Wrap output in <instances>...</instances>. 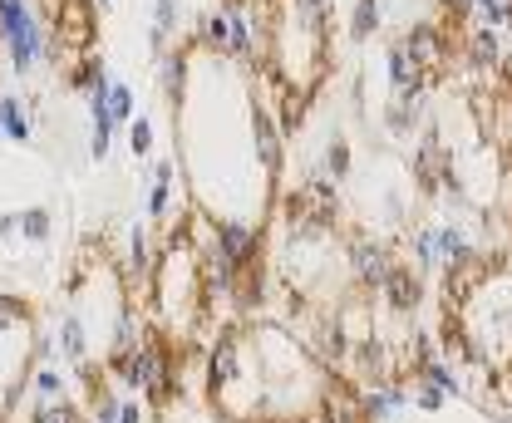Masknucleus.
Returning a JSON list of instances; mask_svg holds the SVG:
<instances>
[{"label": "nucleus", "instance_id": "obj_1", "mask_svg": "<svg viewBox=\"0 0 512 423\" xmlns=\"http://www.w3.org/2000/svg\"><path fill=\"white\" fill-rule=\"evenodd\" d=\"M266 79L281 94H296L311 104L330 69V20L306 15L296 0H276L271 25H266Z\"/></svg>", "mask_w": 512, "mask_h": 423}, {"label": "nucleus", "instance_id": "obj_2", "mask_svg": "<svg viewBox=\"0 0 512 423\" xmlns=\"http://www.w3.org/2000/svg\"><path fill=\"white\" fill-rule=\"evenodd\" d=\"M35 315L0 320V423L15 414L20 399H30V369H35Z\"/></svg>", "mask_w": 512, "mask_h": 423}, {"label": "nucleus", "instance_id": "obj_3", "mask_svg": "<svg viewBox=\"0 0 512 423\" xmlns=\"http://www.w3.org/2000/svg\"><path fill=\"white\" fill-rule=\"evenodd\" d=\"M0 45L15 74H30L50 55V20H40L30 0H0Z\"/></svg>", "mask_w": 512, "mask_h": 423}, {"label": "nucleus", "instance_id": "obj_4", "mask_svg": "<svg viewBox=\"0 0 512 423\" xmlns=\"http://www.w3.org/2000/svg\"><path fill=\"white\" fill-rule=\"evenodd\" d=\"M399 266V256L389 251V242H380L375 232H355L350 237V271H355V286L360 291H380L384 281H389V271Z\"/></svg>", "mask_w": 512, "mask_h": 423}, {"label": "nucleus", "instance_id": "obj_5", "mask_svg": "<svg viewBox=\"0 0 512 423\" xmlns=\"http://www.w3.org/2000/svg\"><path fill=\"white\" fill-rule=\"evenodd\" d=\"M399 45L414 55V64H419L429 79H439V74H444V64L453 60V35H448L439 20H414V25L399 35Z\"/></svg>", "mask_w": 512, "mask_h": 423}, {"label": "nucleus", "instance_id": "obj_6", "mask_svg": "<svg viewBox=\"0 0 512 423\" xmlns=\"http://www.w3.org/2000/svg\"><path fill=\"white\" fill-rule=\"evenodd\" d=\"M252 158L261 163V173L276 182L286 168V128L271 119V104L252 94Z\"/></svg>", "mask_w": 512, "mask_h": 423}, {"label": "nucleus", "instance_id": "obj_7", "mask_svg": "<svg viewBox=\"0 0 512 423\" xmlns=\"http://www.w3.org/2000/svg\"><path fill=\"white\" fill-rule=\"evenodd\" d=\"M375 296H380V301H389V310H394L399 320H409V315L419 310V301H424V276H419L409 261H399V266L389 271V281H384Z\"/></svg>", "mask_w": 512, "mask_h": 423}, {"label": "nucleus", "instance_id": "obj_8", "mask_svg": "<svg viewBox=\"0 0 512 423\" xmlns=\"http://www.w3.org/2000/svg\"><path fill=\"white\" fill-rule=\"evenodd\" d=\"M424 123H429V89L394 94V99L384 104V128H389L394 138H414Z\"/></svg>", "mask_w": 512, "mask_h": 423}, {"label": "nucleus", "instance_id": "obj_9", "mask_svg": "<svg viewBox=\"0 0 512 423\" xmlns=\"http://www.w3.org/2000/svg\"><path fill=\"white\" fill-rule=\"evenodd\" d=\"M458 50H463V60L473 69H503V60H508L503 55V30H493V25H468Z\"/></svg>", "mask_w": 512, "mask_h": 423}, {"label": "nucleus", "instance_id": "obj_10", "mask_svg": "<svg viewBox=\"0 0 512 423\" xmlns=\"http://www.w3.org/2000/svg\"><path fill=\"white\" fill-rule=\"evenodd\" d=\"M384 79H389V94H414V89H429L434 79L414 64V55L394 40L389 45V55H384Z\"/></svg>", "mask_w": 512, "mask_h": 423}, {"label": "nucleus", "instance_id": "obj_11", "mask_svg": "<svg viewBox=\"0 0 512 423\" xmlns=\"http://www.w3.org/2000/svg\"><path fill=\"white\" fill-rule=\"evenodd\" d=\"M192 50L197 45H188V50H163L158 55V84H163V94H168V104L178 109L183 99H188V84H192Z\"/></svg>", "mask_w": 512, "mask_h": 423}, {"label": "nucleus", "instance_id": "obj_12", "mask_svg": "<svg viewBox=\"0 0 512 423\" xmlns=\"http://www.w3.org/2000/svg\"><path fill=\"white\" fill-rule=\"evenodd\" d=\"M0 138L10 143H35V104L20 94H0Z\"/></svg>", "mask_w": 512, "mask_h": 423}, {"label": "nucleus", "instance_id": "obj_13", "mask_svg": "<svg viewBox=\"0 0 512 423\" xmlns=\"http://www.w3.org/2000/svg\"><path fill=\"white\" fill-rule=\"evenodd\" d=\"M55 345H60V360H69V364H84V360H89V320H84V310H79V305L60 315Z\"/></svg>", "mask_w": 512, "mask_h": 423}, {"label": "nucleus", "instance_id": "obj_14", "mask_svg": "<svg viewBox=\"0 0 512 423\" xmlns=\"http://www.w3.org/2000/svg\"><path fill=\"white\" fill-rule=\"evenodd\" d=\"M409 266H414L419 276L444 271V256H439V227H434V222L409 227Z\"/></svg>", "mask_w": 512, "mask_h": 423}, {"label": "nucleus", "instance_id": "obj_15", "mask_svg": "<svg viewBox=\"0 0 512 423\" xmlns=\"http://www.w3.org/2000/svg\"><path fill=\"white\" fill-rule=\"evenodd\" d=\"M64 84H69L74 94H94L99 84H109V64H104L99 55H94V50H89V55H79V60L69 64Z\"/></svg>", "mask_w": 512, "mask_h": 423}, {"label": "nucleus", "instance_id": "obj_16", "mask_svg": "<svg viewBox=\"0 0 512 423\" xmlns=\"http://www.w3.org/2000/svg\"><path fill=\"white\" fill-rule=\"evenodd\" d=\"M148 217H153V222H168V217H173V163H168V158L153 168V187H148Z\"/></svg>", "mask_w": 512, "mask_h": 423}, {"label": "nucleus", "instance_id": "obj_17", "mask_svg": "<svg viewBox=\"0 0 512 423\" xmlns=\"http://www.w3.org/2000/svg\"><path fill=\"white\" fill-rule=\"evenodd\" d=\"M30 394H35V404H55V399H64L60 364H35V369H30Z\"/></svg>", "mask_w": 512, "mask_h": 423}, {"label": "nucleus", "instance_id": "obj_18", "mask_svg": "<svg viewBox=\"0 0 512 423\" xmlns=\"http://www.w3.org/2000/svg\"><path fill=\"white\" fill-rule=\"evenodd\" d=\"M380 25H384L380 0H355V10H350V35H355V40H370V35H380Z\"/></svg>", "mask_w": 512, "mask_h": 423}, {"label": "nucleus", "instance_id": "obj_19", "mask_svg": "<svg viewBox=\"0 0 512 423\" xmlns=\"http://www.w3.org/2000/svg\"><path fill=\"white\" fill-rule=\"evenodd\" d=\"M178 30V0H153V50L163 55Z\"/></svg>", "mask_w": 512, "mask_h": 423}, {"label": "nucleus", "instance_id": "obj_20", "mask_svg": "<svg viewBox=\"0 0 512 423\" xmlns=\"http://www.w3.org/2000/svg\"><path fill=\"white\" fill-rule=\"evenodd\" d=\"M50 232H55V217H50V207H25L20 212V237L25 242H50Z\"/></svg>", "mask_w": 512, "mask_h": 423}, {"label": "nucleus", "instance_id": "obj_21", "mask_svg": "<svg viewBox=\"0 0 512 423\" xmlns=\"http://www.w3.org/2000/svg\"><path fill=\"white\" fill-rule=\"evenodd\" d=\"M30 423H89V414L79 404H69V399H55V404H35Z\"/></svg>", "mask_w": 512, "mask_h": 423}, {"label": "nucleus", "instance_id": "obj_22", "mask_svg": "<svg viewBox=\"0 0 512 423\" xmlns=\"http://www.w3.org/2000/svg\"><path fill=\"white\" fill-rule=\"evenodd\" d=\"M109 114H114V123H133V119H138V94L128 89L124 79H114V89H109Z\"/></svg>", "mask_w": 512, "mask_h": 423}, {"label": "nucleus", "instance_id": "obj_23", "mask_svg": "<svg viewBox=\"0 0 512 423\" xmlns=\"http://www.w3.org/2000/svg\"><path fill=\"white\" fill-rule=\"evenodd\" d=\"M409 404L424 409V414H434V409H444L448 404V394L434 384V379H414V384H409Z\"/></svg>", "mask_w": 512, "mask_h": 423}, {"label": "nucleus", "instance_id": "obj_24", "mask_svg": "<svg viewBox=\"0 0 512 423\" xmlns=\"http://www.w3.org/2000/svg\"><path fill=\"white\" fill-rule=\"evenodd\" d=\"M325 178H335V182L350 178V143L345 138H330L325 143Z\"/></svg>", "mask_w": 512, "mask_h": 423}, {"label": "nucleus", "instance_id": "obj_25", "mask_svg": "<svg viewBox=\"0 0 512 423\" xmlns=\"http://www.w3.org/2000/svg\"><path fill=\"white\" fill-rule=\"evenodd\" d=\"M89 423H124V399L109 389L99 399H89Z\"/></svg>", "mask_w": 512, "mask_h": 423}, {"label": "nucleus", "instance_id": "obj_26", "mask_svg": "<svg viewBox=\"0 0 512 423\" xmlns=\"http://www.w3.org/2000/svg\"><path fill=\"white\" fill-rule=\"evenodd\" d=\"M128 153L133 158H148L153 153V119L148 114H138V119L128 123Z\"/></svg>", "mask_w": 512, "mask_h": 423}, {"label": "nucleus", "instance_id": "obj_27", "mask_svg": "<svg viewBox=\"0 0 512 423\" xmlns=\"http://www.w3.org/2000/svg\"><path fill=\"white\" fill-rule=\"evenodd\" d=\"M153 414H158V409H153L143 394H138V399H124V423H153Z\"/></svg>", "mask_w": 512, "mask_h": 423}, {"label": "nucleus", "instance_id": "obj_28", "mask_svg": "<svg viewBox=\"0 0 512 423\" xmlns=\"http://www.w3.org/2000/svg\"><path fill=\"white\" fill-rule=\"evenodd\" d=\"M15 237H20V212H5L0 217V246H10Z\"/></svg>", "mask_w": 512, "mask_h": 423}, {"label": "nucleus", "instance_id": "obj_29", "mask_svg": "<svg viewBox=\"0 0 512 423\" xmlns=\"http://www.w3.org/2000/svg\"><path fill=\"white\" fill-rule=\"evenodd\" d=\"M94 5H99V10H109V5H114V0H94Z\"/></svg>", "mask_w": 512, "mask_h": 423}, {"label": "nucleus", "instance_id": "obj_30", "mask_svg": "<svg viewBox=\"0 0 512 423\" xmlns=\"http://www.w3.org/2000/svg\"><path fill=\"white\" fill-rule=\"evenodd\" d=\"M498 423H512V419H498Z\"/></svg>", "mask_w": 512, "mask_h": 423}]
</instances>
